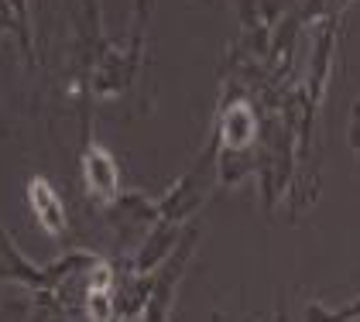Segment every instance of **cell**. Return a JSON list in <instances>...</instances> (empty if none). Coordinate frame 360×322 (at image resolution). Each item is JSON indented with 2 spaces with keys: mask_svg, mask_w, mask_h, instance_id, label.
Listing matches in <instances>:
<instances>
[{
  "mask_svg": "<svg viewBox=\"0 0 360 322\" xmlns=\"http://www.w3.org/2000/svg\"><path fill=\"white\" fill-rule=\"evenodd\" d=\"M223 134H226V144H233V148H240V144H248L250 134H254V120H250V113L244 107H233L226 117H223Z\"/></svg>",
  "mask_w": 360,
  "mask_h": 322,
  "instance_id": "obj_3",
  "label": "cell"
},
{
  "mask_svg": "<svg viewBox=\"0 0 360 322\" xmlns=\"http://www.w3.org/2000/svg\"><path fill=\"white\" fill-rule=\"evenodd\" d=\"M31 206H34V213H38V219L45 223V230H49V233H58V230L65 226L62 202H58V195L49 186H45L41 179L31 186Z\"/></svg>",
  "mask_w": 360,
  "mask_h": 322,
  "instance_id": "obj_2",
  "label": "cell"
},
{
  "mask_svg": "<svg viewBox=\"0 0 360 322\" xmlns=\"http://www.w3.org/2000/svg\"><path fill=\"white\" fill-rule=\"evenodd\" d=\"M83 172H86V186L93 188V195L110 199L113 188H117V172L110 165V155L100 151V148H89V158H86Z\"/></svg>",
  "mask_w": 360,
  "mask_h": 322,
  "instance_id": "obj_1",
  "label": "cell"
}]
</instances>
